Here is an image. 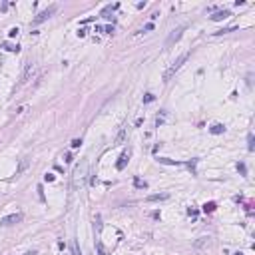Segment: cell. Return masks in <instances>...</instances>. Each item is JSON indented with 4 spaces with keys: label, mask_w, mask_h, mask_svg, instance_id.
I'll return each instance as SVG.
<instances>
[{
    "label": "cell",
    "mask_w": 255,
    "mask_h": 255,
    "mask_svg": "<svg viewBox=\"0 0 255 255\" xmlns=\"http://www.w3.org/2000/svg\"><path fill=\"white\" fill-rule=\"evenodd\" d=\"M64 161H68V163H70V161H72V153H66V156H64Z\"/></svg>",
    "instance_id": "cell-25"
},
{
    "label": "cell",
    "mask_w": 255,
    "mask_h": 255,
    "mask_svg": "<svg viewBox=\"0 0 255 255\" xmlns=\"http://www.w3.org/2000/svg\"><path fill=\"white\" fill-rule=\"evenodd\" d=\"M56 10H58V6H56V4H52V6H50V8H46L44 12H40V14H38V16L34 18V24H40V22H44V20H48V18L52 16V14L56 12Z\"/></svg>",
    "instance_id": "cell-3"
},
{
    "label": "cell",
    "mask_w": 255,
    "mask_h": 255,
    "mask_svg": "<svg viewBox=\"0 0 255 255\" xmlns=\"http://www.w3.org/2000/svg\"><path fill=\"white\" fill-rule=\"evenodd\" d=\"M167 193H153V195H148V201H163V199H167Z\"/></svg>",
    "instance_id": "cell-9"
},
{
    "label": "cell",
    "mask_w": 255,
    "mask_h": 255,
    "mask_svg": "<svg viewBox=\"0 0 255 255\" xmlns=\"http://www.w3.org/2000/svg\"><path fill=\"white\" fill-rule=\"evenodd\" d=\"M187 58H189V52H185V54H181V56H179V58H177V60H175V62H174V64H171V66H170V68H167V70H166V72H163V82H167V80H171V76H174L175 72H177V70H179V68L184 66V62H185V60H187Z\"/></svg>",
    "instance_id": "cell-1"
},
{
    "label": "cell",
    "mask_w": 255,
    "mask_h": 255,
    "mask_svg": "<svg viewBox=\"0 0 255 255\" xmlns=\"http://www.w3.org/2000/svg\"><path fill=\"white\" fill-rule=\"evenodd\" d=\"M104 32H106V34H112V32H114V26H106V28H104Z\"/></svg>",
    "instance_id": "cell-23"
},
{
    "label": "cell",
    "mask_w": 255,
    "mask_h": 255,
    "mask_svg": "<svg viewBox=\"0 0 255 255\" xmlns=\"http://www.w3.org/2000/svg\"><path fill=\"white\" fill-rule=\"evenodd\" d=\"M255 139H253V134H249V136H247V150H249V152H253V150H255Z\"/></svg>",
    "instance_id": "cell-15"
},
{
    "label": "cell",
    "mask_w": 255,
    "mask_h": 255,
    "mask_svg": "<svg viewBox=\"0 0 255 255\" xmlns=\"http://www.w3.org/2000/svg\"><path fill=\"white\" fill-rule=\"evenodd\" d=\"M22 219H24V213H22V211H16V213H10V215H6V217H2V219H0V225L8 227V225L20 223Z\"/></svg>",
    "instance_id": "cell-2"
},
{
    "label": "cell",
    "mask_w": 255,
    "mask_h": 255,
    "mask_svg": "<svg viewBox=\"0 0 255 255\" xmlns=\"http://www.w3.org/2000/svg\"><path fill=\"white\" fill-rule=\"evenodd\" d=\"M134 185H136L138 189H148V181H143V179H139V177L134 179Z\"/></svg>",
    "instance_id": "cell-13"
},
{
    "label": "cell",
    "mask_w": 255,
    "mask_h": 255,
    "mask_svg": "<svg viewBox=\"0 0 255 255\" xmlns=\"http://www.w3.org/2000/svg\"><path fill=\"white\" fill-rule=\"evenodd\" d=\"M2 48L8 50V52H20V46L18 44H10V42H2Z\"/></svg>",
    "instance_id": "cell-10"
},
{
    "label": "cell",
    "mask_w": 255,
    "mask_h": 255,
    "mask_svg": "<svg viewBox=\"0 0 255 255\" xmlns=\"http://www.w3.org/2000/svg\"><path fill=\"white\" fill-rule=\"evenodd\" d=\"M153 100H156V96H153V94H146V96H143V102H146V104L153 102Z\"/></svg>",
    "instance_id": "cell-18"
},
{
    "label": "cell",
    "mask_w": 255,
    "mask_h": 255,
    "mask_svg": "<svg viewBox=\"0 0 255 255\" xmlns=\"http://www.w3.org/2000/svg\"><path fill=\"white\" fill-rule=\"evenodd\" d=\"M187 213L191 215V217H195V215H197V211H195V209H191V207H189V209H187Z\"/></svg>",
    "instance_id": "cell-26"
},
{
    "label": "cell",
    "mask_w": 255,
    "mask_h": 255,
    "mask_svg": "<svg viewBox=\"0 0 255 255\" xmlns=\"http://www.w3.org/2000/svg\"><path fill=\"white\" fill-rule=\"evenodd\" d=\"M70 146H72V148H80V146H82V139H80V138L72 139V143H70Z\"/></svg>",
    "instance_id": "cell-19"
},
{
    "label": "cell",
    "mask_w": 255,
    "mask_h": 255,
    "mask_svg": "<svg viewBox=\"0 0 255 255\" xmlns=\"http://www.w3.org/2000/svg\"><path fill=\"white\" fill-rule=\"evenodd\" d=\"M143 30H146V32H150V30H153V24H146V26H143Z\"/></svg>",
    "instance_id": "cell-24"
},
{
    "label": "cell",
    "mask_w": 255,
    "mask_h": 255,
    "mask_svg": "<svg viewBox=\"0 0 255 255\" xmlns=\"http://www.w3.org/2000/svg\"><path fill=\"white\" fill-rule=\"evenodd\" d=\"M126 136H128V128H122V132L116 136V139H114V146H120V143L126 139Z\"/></svg>",
    "instance_id": "cell-8"
},
{
    "label": "cell",
    "mask_w": 255,
    "mask_h": 255,
    "mask_svg": "<svg viewBox=\"0 0 255 255\" xmlns=\"http://www.w3.org/2000/svg\"><path fill=\"white\" fill-rule=\"evenodd\" d=\"M18 32H20V30H18V28H10L8 36H10V38H14V36H18Z\"/></svg>",
    "instance_id": "cell-21"
},
{
    "label": "cell",
    "mask_w": 255,
    "mask_h": 255,
    "mask_svg": "<svg viewBox=\"0 0 255 255\" xmlns=\"http://www.w3.org/2000/svg\"><path fill=\"white\" fill-rule=\"evenodd\" d=\"M128 157H130V156H128V152H124V153L120 156V160H118V163H116V167H118L120 171L126 167V163H128Z\"/></svg>",
    "instance_id": "cell-7"
},
{
    "label": "cell",
    "mask_w": 255,
    "mask_h": 255,
    "mask_svg": "<svg viewBox=\"0 0 255 255\" xmlns=\"http://www.w3.org/2000/svg\"><path fill=\"white\" fill-rule=\"evenodd\" d=\"M160 163H166V166H181L179 161H175V160H170V157H160Z\"/></svg>",
    "instance_id": "cell-12"
},
{
    "label": "cell",
    "mask_w": 255,
    "mask_h": 255,
    "mask_svg": "<svg viewBox=\"0 0 255 255\" xmlns=\"http://www.w3.org/2000/svg\"><path fill=\"white\" fill-rule=\"evenodd\" d=\"M44 179H46V181H54V179H56V175H54V174H46Z\"/></svg>",
    "instance_id": "cell-22"
},
{
    "label": "cell",
    "mask_w": 255,
    "mask_h": 255,
    "mask_svg": "<svg viewBox=\"0 0 255 255\" xmlns=\"http://www.w3.org/2000/svg\"><path fill=\"white\" fill-rule=\"evenodd\" d=\"M209 132H211V134H215V136H217V134H223V132H225V128H223L221 124H213V126L209 128Z\"/></svg>",
    "instance_id": "cell-11"
},
{
    "label": "cell",
    "mask_w": 255,
    "mask_h": 255,
    "mask_svg": "<svg viewBox=\"0 0 255 255\" xmlns=\"http://www.w3.org/2000/svg\"><path fill=\"white\" fill-rule=\"evenodd\" d=\"M229 16H231L229 10H219V12H215L213 16H209V18L213 20V22H219V20H225V18H229Z\"/></svg>",
    "instance_id": "cell-6"
},
{
    "label": "cell",
    "mask_w": 255,
    "mask_h": 255,
    "mask_svg": "<svg viewBox=\"0 0 255 255\" xmlns=\"http://www.w3.org/2000/svg\"><path fill=\"white\" fill-rule=\"evenodd\" d=\"M215 207H217V205H215L213 201H207L205 205H203V211H205V213H213V211H215Z\"/></svg>",
    "instance_id": "cell-14"
},
{
    "label": "cell",
    "mask_w": 255,
    "mask_h": 255,
    "mask_svg": "<svg viewBox=\"0 0 255 255\" xmlns=\"http://www.w3.org/2000/svg\"><path fill=\"white\" fill-rule=\"evenodd\" d=\"M34 74V64L28 62L26 66H24V72H22V78H20V86H24L28 80H30V76Z\"/></svg>",
    "instance_id": "cell-5"
},
{
    "label": "cell",
    "mask_w": 255,
    "mask_h": 255,
    "mask_svg": "<svg viewBox=\"0 0 255 255\" xmlns=\"http://www.w3.org/2000/svg\"><path fill=\"white\" fill-rule=\"evenodd\" d=\"M233 255H243V253H241V251H237V253H233Z\"/></svg>",
    "instance_id": "cell-28"
},
{
    "label": "cell",
    "mask_w": 255,
    "mask_h": 255,
    "mask_svg": "<svg viewBox=\"0 0 255 255\" xmlns=\"http://www.w3.org/2000/svg\"><path fill=\"white\" fill-rule=\"evenodd\" d=\"M28 163H30V161H28V160H22V163H20V167H18V170H16V175H18V174H22V171H24V170H26V167H28Z\"/></svg>",
    "instance_id": "cell-16"
},
{
    "label": "cell",
    "mask_w": 255,
    "mask_h": 255,
    "mask_svg": "<svg viewBox=\"0 0 255 255\" xmlns=\"http://www.w3.org/2000/svg\"><path fill=\"white\" fill-rule=\"evenodd\" d=\"M237 170H239V174H241V175H245V174H247V170H245V163H237Z\"/></svg>",
    "instance_id": "cell-20"
},
{
    "label": "cell",
    "mask_w": 255,
    "mask_h": 255,
    "mask_svg": "<svg viewBox=\"0 0 255 255\" xmlns=\"http://www.w3.org/2000/svg\"><path fill=\"white\" fill-rule=\"evenodd\" d=\"M24 255H36V251H28V253H24Z\"/></svg>",
    "instance_id": "cell-27"
},
{
    "label": "cell",
    "mask_w": 255,
    "mask_h": 255,
    "mask_svg": "<svg viewBox=\"0 0 255 255\" xmlns=\"http://www.w3.org/2000/svg\"><path fill=\"white\" fill-rule=\"evenodd\" d=\"M181 34H184V26H179V28H175L174 32H171L170 36H167V40H166V48H170L174 42H177L179 38H181Z\"/></svg>",
    "instance_id": "cell-4"
},
{
    "label": "cell",
    "mask_w": 255,
    "mask_h": 255,
    "mask_svg": "<svg viewBox=\"0 0 255 255\" xmlns=\"http://www.w3.org/2000/svg\"><path fill=\"white\" fill-rule=\"evenodd\" d=\"M96 249H98V255H106V249H104L102 241H98V243H96Z\"/></svg>",
    "instance_id": "cell-17"
}]
</instances>
